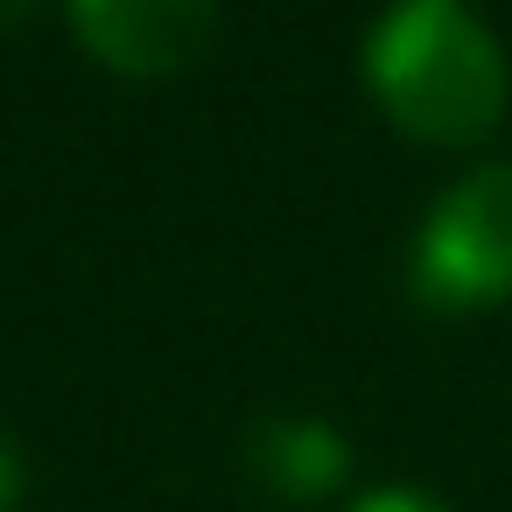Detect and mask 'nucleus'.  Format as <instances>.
Masks as SVG:
<instances>
[{"label":"nucleus","mask_w":512,"mask_h":512,"mask_svg":"<svg viewBox=\"0 0 512 512\" xmlns=\"http://www.w3.org/2000/svg\"><path fill=\"white\" fill-rule=\"evenodd\" d=\"M365 85L400 134L470 148L505 120L512 71L463 0H393L365 36Z\"/></svg>","instance_id":"nucleus-1"},{"label":"nucleus","mask_w":512,"mask_h":512,"mask_svg":"<svg viewBox=\"0 0 512 512\" xmlns=\"http://www.w3.org/2000/svg\"><path fill=\"white\" fill-rule=\"evenodd\" d=\"M407 274L428 309H491L512 295V162H484L428 204Z\"/></svg>","instance_id":"nucleus-2"},{"label":"nucleus","mask_w":512,"mask_h":512,"mask_svg":"<svg viewBox=\"0 0 512 512\" xmlns=\"http://www.w3.org/2000/svg\"><path fill=\"white\" fill-rule=\"evenodd\" d=\"M78 43L127 78L190 71L218 36V0H71Z\"/></svg>","instance_id":"nucleus-3"},{"label":"nucleus","mask_w":512,"mask_h":512,"mask_svg":"<svg viewBox=\"0 0 512 512\" xmlns=\"http://www.w3.org/2000/svg\"><path fill=\"white\" fill-rule=\"evenodd\" d=\"M239 463H246V477H253L267 498L309 505V498H330V491L344 484L351 449H344V435H337L330 421H316V414H267V421L246 428Z\"/></svg>","instance_id":"nucleus-4"},{"label":"nucleus","mask_w":512,"mask_h":512,"mask_svg":"<svg viewBox=\"0 0 512 512\" xmlns=\"http://www.w3.org/2000/svg\"><path fill=\"white\" fill-rule=\"evenodd\" d=\"M351 512H449L435 491H414V484H386V491H365Z\"/></svg>","instance_id":"nucleus-5"},{"label":"nucleus","mask_w":512,"mask_h":512,"mask_svg":"<svg viewBox=\"0 0 512 512\" xmlns=\"http://www.w3.org/2000/svg\"><path fill=\"white\" fill-rule=\"evenodd\" d=\"M15 498H22V456H15L8 435H0V512H15Z\"/></svg>","instance_id":"nucleus-6"},{"label":"nucleus","mask_w":512,"mask_h":512,"mask_svg":"<svg viewBox=\"0 0 512 512\" xmlns=\"http://www.w3.org/2000/svg\"><path fill=\"white\" fill-rule=\"evenodd\" d=\"M36 15V0H0V36H8V29H22Z\"/></svg>","instance_id":"nucleus-7"}]
</instances>
